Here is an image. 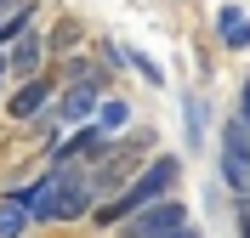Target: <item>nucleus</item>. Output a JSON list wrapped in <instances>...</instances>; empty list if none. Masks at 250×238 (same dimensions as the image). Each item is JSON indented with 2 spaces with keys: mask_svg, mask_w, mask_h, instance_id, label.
I'll list each match as a JSON object with an SVG mask.
<instances>
[{
  "mask_svg": "<svg viewBox=\"0 0 250 238\" xmlns=\"http://www.w3.org/2000/svg\"><path fill=\"white\" fill-rule=\"evenodd\" d=\"M176 182H182V153H154V159L137 170V182L120 193V199H108V204H97V210H91V221H85V227H97V233H114L125 216L148 210L154 199H171Z\"/></svg>",
  "mask_w": 250,
  "mask_h": 238,
  "instance_id": "nucleus-1",
  "label": "nucleus"
},
{
  "mask_svg": "<svg viewBox=\"0 0 250 238\" xmlns=\"http://www.w3.org/2000/svg\"><path fill=\"white\" fill-rule=\"evenodd\" d=\"M216 182H222L228 199H245L250 193V130H245L239 113L216 130Z\"/></svg>",
  "mask_w": 250,
  "mask_h": 238,
  "instance_id": "nucleus-2",
  "label": "nucleus"
},
{
  "mask_svg": "<svg viewBox=\"0 0 250 238\" xmlns=\"http://www.w3.org/2000/svg\"><path fill=\"white\" fill-rule=\"evenodd\" d=\"M182 221H193V210L182 204V199H154V204L148 210H137V216H125L120 227H114V233L120 238H159V233H171V227H182Z\"/></svg>",
  "mask_w": 250,
  "mask_h": 238,
  "instance_id": "nucleus-3",
  "label": "nucleus"
},
{
  "mask_svg": "<svg viewBox=\"0 0 250 238\" xmlns=\"http://www.w3.org/2000/svg\"><path fill=\"white\" fill-rule=\"evenodd\" d=\"M6 119H17V125H34V119H46L51 108H57V85H51L46 74H34V79H23L17 91H6Z\"/></svg>",
  "mask_w": 250,
  "mask_h": 238,
  "instance_id": "nucleus-4",
  "label": "nucleus"
},
{
  "mask_svg": "<svg viewBox=\"0 0 250 238\" xmlns=\"http://www.w3.org/2000/svg\"><path fill=\"white\" fill-rule=\"evenodd\" d=\"M0 57H6V74H12L17 85H23V79L46 74V57H51V51H46V34H40V29H34V23H29V29L17 34L12 46L0 51Z\"/></svg>",
  "mask_w": 250,
  "mask_h": 238,
  "instance_id": "nucleus-5",
  "label": "nucleus"
},
{
  "mask_svg": "<svg viewBox=\"0 0 250 238\" xmlns=\"http://www.w3.org/2000/svg\"><path fill=\"white\" fill-rule=\"evenodd\" d=\"M12 193H17V199H23V204H29L34 227H57V199H62V176L51 170V165H46V170H40V176H34L29 187H12Z\"/></svg>",
  "mask_w": 250,
  "mask_h": 238,
  "instance_id": "nucleus-6",
  "label": "nucleus"
},
{
  "mask_svg": "<svg viewBox=\"0 0 250 238\" xmlns=\"http://www.w3.org/2000/svg\"><path fill=\"white\" fill-rule=\"evenodd\" d=\"M103 96H108V91L68 79V85L57 91V108H51V113L62 119V130H80V125H91V119H97V102H103Z\"/></svg>",
  "mask_w": 250,
  "mask_h": 238,
  "instance_id": "nucleus-7",
  "label": "nucleus"
},
{
  "mask_svg": "<svg viewBox=\"0 0 250 238\" xmlns=\"http://www.w3.org/2000/svg\"><path fill=\"white\" fill-rule=\"evenodd\" d=\"M34 233V216L17 193H0V238H29Z\"/></svg>",
  "mask_w": 250,
  "mask_h": 238,
  "instance_id": "nucleus-8",
  "label": "nucleus"
},
{
  "mask_svg": "<svg viewBox=\"0 0 250 238\" xmlns=\"http://www.w3.org/2000/svg\"><path fill=\"white\" fill-rule=\"evenodd\" d=\"M34 23V0H0V51Z\"/></svg>",
  "mask_w": 250,
  "mask_h": 238,
  "instance_id": "nucleus-9",
  "label": "nucleus"
},
{
  "mask_svg": "<svg viewBox=\"0 0 250 238\" xmlns=\"http://www.w3.org/2000/svg\"><path fill=\"white\" fill-rule=\"evenodd\" d=\"M216 29H222V46H228V51H245V46H250V17L239 12L233 0L216 12Z\"/></svg>",
  "mask_w": 250,
  "mask_h": 238,
  "instance_id": "nucleus-10",
  "label": "nucleus"
},
{
  "mask_svg": "<svg viewBox=\"0 0 250 238\" xmlns=\"http://www.w3.org/2000/svg\"><path fill=\"white\" fill-rule=\"evenodd\" d=\"M97 125H103V130H108V136H120V130L125 125H131V102H125V96H103V102H97Z\"/></svg>",
  "mask_w": 250,
  "mask_h": 238,
  "instance_id": "nucleus-11",
  "label": "nucleus"
},
{
  "mask_svg": "<svg viewBox=\"0 0 250 238\" xmlns=\"http://www.w3.org/2000/svg\"><path fill=\"white\" fill-rule=\"evenodd\" d=\"M68 79H80V85H97V91H108V68L103 63H91V57H68Z\"/></svg>",
  "mask_w": 250,
  "mask_h": 238,
  "instance_id": "nucleus-12",
  "label": "nucleus"
},
{
  "mask_svg": "<svg viewBox=\"0 0 250 238\" xmlns=\"http://www.w3.org/2000/svg\"><path fill=\"white\" fill-rule=\"evenodd\" d=\"M188 142H193V147L205 142V102H199V96H188Z\"/></svg>",
  "mask_w": 250,
  "mask_h": 238,
  "instance_id": "nucleus-13",
  "label": "nucleus"
},
{
  "mask_svg": "<svg viewBox=\"0 0 250 238\" xmlns=\"http://www.w3.org/2000/svg\"><path fill=\"white\" fill-rule=\"evenodd\" d=\"M125 63L137 68V74L148 79V85H165V74H159V63H148V57H142V51H131V46H125Z\"/></svg>",
  "mask_w": 250,
  "mask_h": 238,
  "instance_id": "nucleus-14",
  "label": "nucleus"
},
{
  "mask_svg": "<svg viewBox=\"0 0 250 238\" xmlns=\"http://www.w3.org/2000/svg\"><path fill=\"white\" fill-rule=\"evenodd\" d=\"M233 238H250V204L233 199Z\"/></svg>",
  "mask_w": 250,
  "mask_h": 238,
  "instance_id": "nucleus-15",
  "label": "nucleus"
},
{
  "mask_svg": "<svg viewBox=\"0 0 250 238\" xmlns=\"http://www.w3.org/2000/svg\"><path fill=\"white\" fill-rule=\"evenodd\" d=\"M233 113L245 119V130H250V74H245V85H239V108H233Z\"/></svg>",
  "mask_w": 250,
  "mask_h": 238,
  "instance_id": "nucleus-16",
  "label": "nucleus"
},
{
  "mask_svg": "<svg viewBox=\"0 0 250 238\" xmlns=\"http://www.w3.org/2000/svg\"><path fill=\"white\" fill-rule=\"evenodd\" d=\"M159 238H205V233H199V221H182V227H171V233H159Z\"/></svg>",
  "mask_w": 250,
  "mask_h": 238,
  "instance_id": "nucleus-17",
  "label": "nucleus"
},
{
  "mask_svg": "<svg viewBox=\"0 0 250 238\" xmlns=\"http://www.w3.org/2000/svg\"><path fill=\"white\" fill-rule=\"evenodd\" d=\"M6 85H12V74H6V57H0V102H6Z\"/></svg>",
  "mask_w": 250,
  "mask_h": 238,
  "instance_id": "nucleus-18",
  "label": "nucleus"
},
{
  "mask_svg": "<svg viewBox=\"0 0 250 238\" xmlns=\"http://www.w3.org/2000/svg\"><path fill=\"white\" fill-rule=\"evenodd\" d=\"M245 204H250V193H245Z\"/></svg>",
  "mask_w": 250,
  "mask_h": 238,
  "instance_id": "nucleus-19",
  "label": "nucleus"
}]
</instances>
